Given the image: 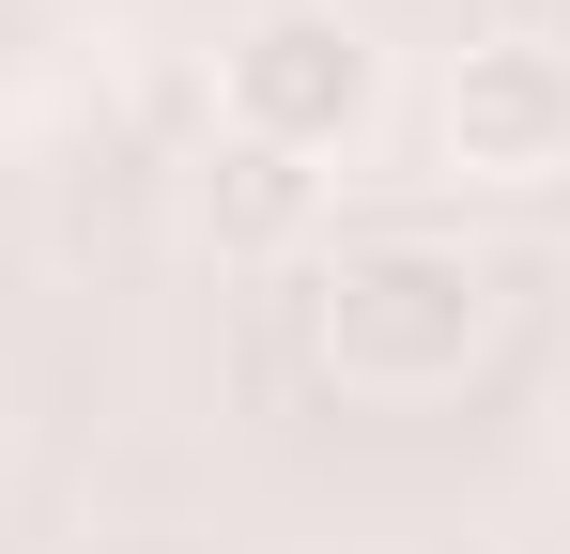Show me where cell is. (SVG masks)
I'll return each instance as SVG.
<instances>
[{
    "mask_svg": "<svg viewBox=\"0 0 570 554\" xmlns=\"http://www.w3.org/2000/svg\"><path fill=\"white\" fill-rule=\"evenodd\" d=\"M478 339H493V263L432 247V231H385V247H340L308 277V355L371 400H432L463 385Z\"/></svg>",
    "mask_w": 570,
    "mask_h": 554,
    "instance_id": "cell-1",
    "label": "cell"
},
{
    "mask_svg": "<svg viewBox=\"0 0 570 554\" xmlns=\"http://www.w3.org/2000/svg\"><path fill=\"white\" fill-rule=\"evenodd\" d=\"M371 108H385V47L340 16V0H278V16H247V31L216 47V139H263L293 170L355 155Z\"/></svg>",
    "mask_w": 570,
    "mask_h": 554,
    "instance_id": "cell-2",
    "label": "cell"
},
{
    "mask_svg": "<svg viewBox=\"0 0 570 554\" xmlns=\"http://www.w3.org/2000/svg\"><path fill=\"white\" fill-rule=\"evenodd\" d=\"M308 216H324V170H293V155H263V139H216V155H200V231H216L232 263L308 247Z\"/></svg>",
    "mask_w": 570,
    "mask_h": 554,
    "instance_id": "cell-4",
    "label": "cell"
},
{
    "mask_svg": "<svg viewBox=\"0 0 570 554\" xmlns=\"http://www.w3.org/2000/svg\"><path fill=\"white\" fill-rule=\"evenodd\" d=\"M448 170H478V185H556L570 170V62L540 31L463 47V78H448Z\"/></svg>",
    "mask_w": 570,
    "mask_h": 554,
    "instance_id": "cell-3",
    "label": "cell"
},
{
    "mask_svg": "<svg viewBox=\"0 0 570 554\" xmlns=\"http://www.w3.org/2000/svg\"><path fill=\"white\" fill-rule=\"evenodd\" d=\"M540 47H556V62H570V0H556V31H540Z\"/></svg>",
    "mask_w": 570,
    "mask_h": 554,
    "instance_id": "cell-5",
    "label": "cell"
}]
</instances>
